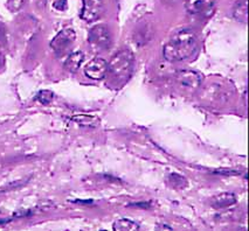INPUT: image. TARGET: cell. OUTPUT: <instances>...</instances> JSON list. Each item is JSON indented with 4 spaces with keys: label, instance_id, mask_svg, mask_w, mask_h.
<instances>
[{
    "label": "cell",
    "instance_id": "6da1fadb",
    "mask_svg": "<svg viewBox=\"0 0 249 231\" xmlns=\"http://www.w3.org/2000/svg\"><path fill=\"white\" fill-rule=\"evenodd\" d=\"M198 47L196 33L190 28L179 31L166 45L164 46L163 55L169 62H180L189 59Z\"/></svg>",
    "mask_w": 249,
    "mask_h": 231
},
{
    "label": "cell",
    "instance_id": "7a4b0ae2",
    "mask_svg": "<svg viewBox=\"0 0 249 231\" xmlns=\"http://www.w3.org/2000/svg\"><path fill=\"white\" fill-rule=\"evenodd\" d=\"M134 54L128 49L120 50L112 56L108 63L107 76L110 82L116 86L123 85L130 80L134 70Z\"/></svg>",
    "mask_w": 249,
    "mask_h": 231
},
{
    "label": "cell",
    "instance_id": "3957f363",
    "mask_svg": "<svg viewBox=\"0 0 249 231\" xmlns=\"http://www.w3.org/2000/svg\"><path fill=\"white\" fill-rule=\"evenodd\" d=\"M201 82V75L192 70L178 71L175 76L176 88L182 94H193L196 90H198Z\"/></svg>",
    "mask_w": 249,
    "mask_h": 231
},
{
    "label": "cell",
    "instance_id": "277c9868",
    "mask_svg": "<svg viewBox=\"0 0 249 231\" xmlns=\"http://www.w3.org/2000/svg\"><path fill=\"white\" fill-rule=\"evenodd\" d=\"M88 40L96 50H107L111 46V35L106 25H96L89 31Z\"/></svg>",
    "mask_w": 249,
    "mask_h": 231
},
{
    "label": "cell",
    "instance_id": "5b68a950",
    "mask_svg": "<svg viewBox=\"0 0 249 231\" xmlns=\"http://www.w3.org/2000/svg\"><path fill=\"white\" fill-rule=\"evenodd\" d=\"M76 40V33L71 28H65L53 37L51 41V47L56 55H63L71 48Z\"/></svg>",
    "mask_w": 249,
    "mask_h": 231
},
{
    "label": "cell",
    "instance_id": "8992f818",
    "mask_svg": "<svg viewBox=\"0 0 249 231\" xmlns=\"http://www.w3.org/2000/svg\"><path fill=\"white\" fill-rule=\"evenodd\" d=\"M103 12V0H82L81 19L87 22H94Z\"/></svg>",
    "mask_w": 249,
    "mask_h": 231
},
{
    "label": "cell",
    "instance_id": "52a82bcc",
    "mask_svg": "<svg viewBox=\"0 0 249 231\" xmlns=\"http://www.w3.org/2000/svg\"><path fill=\"white\" fill-rule=\"evenodd\" d=\"M107 71H108V62L106 60L101 59V57H96V59L91 60L85 68L86 76L95 81L106 79Z\"/></svg>",
    "mask_w": 249,
    "mask_h": 231
},
{
    "label": "cell",
    "instance_id": "ba28073f",
    "mask_svg": "<svg viewBox=\"0 0 249 231\" xmlns=\"http://www.w3.org/2000/svg\"><path fill=\"white\" fill-rule=\"evenodd\" d=\"M236 203V196L233 193H221L216 195L212 200V207L214 209H224Z\"/></svg>",
    "mask_w": 249,
    "mask_h": 231
},
{
    "label": "cell",
    "instance_id": "9c48e42d",
    "mask_svg": "<svg viewBox=\"0 0 249 231\" xmlns=\"http://www.w3.org/2000/svg\"><path fill=\"white\" fill-rule=\"evenodd\" d=\"M83 60H85V54L82 51H74V53L68 55L63 67L67 69L68 71H71V73H76L80 69L81 65H82Z\"/></svg>",
    "mask_w": 249,
    "mask_h": 231
},
{
    "label": "cell",
    "instance_id": "30bf717a",
    "mask_svg": "<svg viewBox=\"0 0 249 231\" xmlns=\"http://www.w3.org/2000/svg\"><path fill=\"white\" fill-rule=\"evenodd\" d=\"M233 16L237 21L242 22V24H247L248 20V6L247 0H240L234 5L233 8Z\"/></svg>",
    "mask_w": 249,
    "mask_h": 231
},
{
    "label": "cell",
    "instance_id": "8fae6325",
    "mask_svg": "<svg viewBox=\"0 0 249 231\" xmlns=\"http://www.w3.org/2000/svg\"><path fill=\"white\" fill-rule=\"evenodd\" d=\"M73 120L76 124H79L82 128H90L95 129L100 125V119L95 116H88V115H77L74 116Z\"/></svg>",
    "mask_w": 249,
    "mask_h": 231
},
{
    "label": "cell",
    "instance_id": "7c38bea8",
    "mask_svg": "<svg viewBox=\"0 0 249 231\" xmlns=\"http://www.w3.org/2000/svg\"><path fill=\"white\" fill-rule=\"evenodd\" d=\"M114 230L116 231H132V230H138L140 229V225H138L136 222L131 221V219L128 218H121L117 219L115 222L114 225H112Z\"/></svg>",
    "mask_w": 249,
    "mask_h": 231
},
{
    "label": "cell",
    "instance_id": "4fadbf2b",
    "mask_svg": "<svg viewBox=\"0 0 249 231\" xmlns=\"http://www.w3.org/2000/svg\"><path fill=\"white\" fill-rule=\"evenodd\" d=\"M169 184L176 189H184L189 186V182H187L186 179L181 177V175L172 173L169 177Z\"/></svg>",
    "mask_w": 249,
    "mask_h": 231
},
{
    "label": "cell",
    "instance_id": "5bb4252c",
    "mask_svg": "<svg viewBox=\"0 0 249 231\" xmlns=\"http://www.w3.org/2000/svg\"><path fill=\"white\" fill-rule=\"evenodd\" d=\"M53 92L51 90H41L39 92V95H37V100H39L41 104H45V105H47L53 100Z\"/></svg>",
    "mask_w": 249,
    "mask_h": 231
},
{
    "label": "cell",
    "instance_id": "9a60e30c",
    "mask_svg": "<svg viewBox=\"0 0 249 231\" xmlns=\"http://www.w3.org/2000/svg\"><path fill=\"white\" fill-rule=\"evenodd\" d=\"M22 5H24V0H8L7 2L8 10L12 11V12L19 11L22 7Z\"/></svg>",
    "mask_w": 249,
    "mask_h": 231
},
{
    "label": "cell",
    "instance_id": "2e32d148",
    "mask_svg": "<svg viewBox=\"0 0 249 231\" xmlns=\"http://www.w3.org/2000/svg\"><path fill=\"white\" fill-rule=\"evenodd\" d=\"M53 6L59 11H65L67 8V0H53Z\"/></svg>",
    "mask_w": 249,
    "mask_h": 231
},
{
    "label": "cell",
    "instance_id": "e0dca14e",
    "mask_svg": "<svg viewBox=\"0 0 249 231\" xmlns=\"http://www.w3.org/2000/svg\"><path fill=\"white\" fill-rule=\"evenodd\" d=\"M215 174L219 175H236V170H231V169H218V170H214Z\"/></svg>",
    "mask_w": 249,
    "mask_h": 231
},
{
    "label": "cell",
    "instance_id": "ac0fdd59",
    "mask_svg": "<svg viewBox=\"0 0 249 231\" xmlns=\"http://www.w3.org/2000/svg\"><path fill=\"white\" fill-rule=\"evenodd\" d=\"M5 41H6V31L4 25L0 24V45H4Z\"/></svg>",
    "mask_w": 249,
    "mask_h": 231
},
{
    "label": "cell",
    "instance_id": "d6986e66",
    "mask_svg": "<svg viewBox=\"0 0 249 231\" xmlns=\"http://www.w3.org/2000/svg\"><path fill=\"white\" fill-rule=\"evenodd\" d=\"M131 206L144 208V209H146V208H149L150 206H151V203H150V202H142V203H134V204H131Z\"/></svg>",
    "mask_w": 249,
    "mask_h": 231
}]
</instances>
